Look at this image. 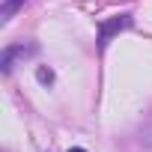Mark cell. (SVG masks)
I'll list each match as a JSON object with an SVG mask.
<instances>
[{
  "label": "cell",
  "mask_w": 152,
  "mask_h": 152,
  "mask_svg": "<svg viewBox=\"0 0 152 152\" xmlns=\"http://www.w3.org/2000/svg\"><path fill=\"white\" fill-rule=\"evenodd\" d=\"M36 54V45H12L3 51V57H0V66H3V72L9 75L15 69V60H24V57H33Z\"/></svg>",
  "instance_id": "1"
},
{
  "label": "cell",
  "mask_w": 152,
  "mask_h": 152,
  "mask_svg": "<svg viewBox=\"0 0 152 152\" xmlns=\"http://www.w3.org/2000/svg\"><path fill=\"white\" fill-rule=\"evenodd\" d=\"M69 152H87V149H81V146H75V149H69Z\"/></svg>",
  "instance_id": "5"
},
{
  "label": "cell",
  "mask_w": 152,
  "mask_h": 152,
  "mask_svg": "<svg viewBox=\"0 0 152 152\" xmlns=\"http://www.w3.org/2000/svg\"><path fill=\"white\" fill-rule=\"evenodd\" d=\"M36 78H39V84H54V72L45 69V66H39L36 69Z\"/></svg>",
  "instance_id": "4"
},
{
  "label": "cell",
  "mask_w": 152,
  "mask_h": 152,
  "mask_svg": "<svg viewBox=\"0 0 152 152\" xmlns=\"http://www.w3.org/2000/svg\"><path fill=\"white\" fill-rule=\"evenodd\" d=\"M24 3H27V0H6V3L0 6V15H3V18H9V15H12L15 9H21Z\"/></svg>",
  "instance_id": "3"
},
{
  "label": "cell",
  "mask_w": 152,
  "mask_h": 152,
  "mask_svg": "<svg viewBox=\"0 0 152 152\" xmlns=\"http://www.w3.org/2000/svg\"><path fill=\"white\" fill-rule=\"evenodd\" d=\"M128 24H131V15H116V18L104 21V24H102V30H99V48H104V45L110 42V36H113V33H119V30H125Z\"/></svg>",
  "instance_id": "2"
}]
</instances>
